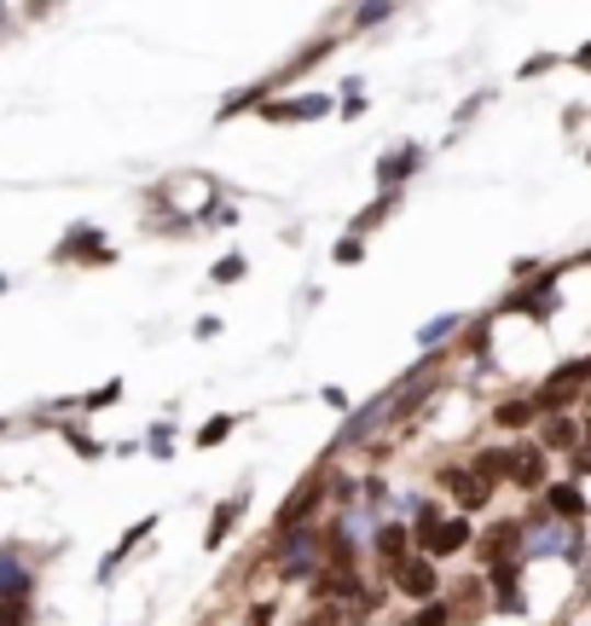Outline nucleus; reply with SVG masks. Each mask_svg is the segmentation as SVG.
Masks as SVG:
<instances>
[{"label":"nucleus","instance_id":"obj_1","mask_svg":"<svg viewBox=\"0 0 591 626\" xmlns=\"http://www.w3.org/2000/svg\"><path fill=\"white\" fill-rule=\"evenodd\" d=\"M261 562L279 574V580H319L325 569V528H291V534H273V545H261Z\"/></svg>","mask_w":591,"mask_h":626},{"label":"nucleus","instance_id":"obj_2","mask_svg":"<svg viewBox=\"0 0 591 626\" xmlns=\"http://www.w3.org/2000/svg\"><path fill=\"white\" fill-rule=\"evenodd\" d=\"M331 470H337V453L325 458L314 476H302V481H296V488H291V499H284L279 511H273V534H291V528H314V522H319V511H325V504H331V488H337V481H331Z\"/></svg>","mask_w":591,"mask_h":626},{"label":"nucleus","instance_id":"obj_3","mask_svg":"<svg viewBox=\"0 0 591 626\" xmlns=\"http://www.w3.org/2000/svg\"><path fill=\"white\" fill-rule=\"evenodd\" d=\"M412 545H418V557H430L435 569H441V562H453V557H464V551L476 545V522H470V516H458V511H446L435 528L412 534Z\"/></svg>","mask_w":591,"mask_h":626},{"label":"nucleus","instance_id":"obj_4","mask_svg":"<svg viewBox=\"0 0 591 626\" xmlns=\"http://www.w3.org/2000/svg\"><path fill=\"white\" fill-rule=\"evenodd\" d=\"M435 488L458 504V516H470V522L487 511V504H493V493H487L481 481H476L470 458H446V464H435Z\"/></svg>","mask_w":591,"mask_h":626},{"label":"nucleus","instance_id":"obj_5","mask_svg":"<svg viewBox=\"0 0 591 626\" xmlns=\"http://www.w3.org/2000/svg\"><path fill=\"white\" fill-rule=\"evenodd\" d=\"M389 592H395V597H406V603H412V610H423V603L446 597V585H441V569H435V562L412 551V557H406L400 569L389 574Z\"/></svg>","mask_w":591,"mask_h":626},{"label":"nucleus","instance_id":"obj_6","mask_svg":"<svg viewBox=\"0 0 591 626\" xmlns=\"http://www.w3.org/2000/svg\"><path fill=\"white\" fill-rule=\"evenodd\" d=\"M470 557H476V569H499V562H516L522 557V516H504L493 522V528H481L476 545H470Z\"/></svg>","mask_w":591,"mask_h":626},{"label":"nucleus","instance_id":"obj_7","mask_svg":"<svg viewBox=\"0 0 591 626\" xmlns=\"http://www.w3.org/2000/svg\"><path fill=\"white\" fill-rule=\"evenodd\" d=\"M552 481H557L552 476V453H545L539 441H516V447H511V488L527 493V499H539Z\"/></svg>","mask_w":591,"mask_h":626},{"label":"nucleus","instance_id":"obj_8","mask_svg":"<svg viewBox=\"0 0 591 626\" xmlns=\"http://www.w3.org/2000/svg\"><path fill=\"white\" fill-rule=\"evenodd\" d=\"M539 511L552 516V522H568V528H580V522L591 516V493L580 488V481H552V488L539 493Z\"/></svg>","mask_w":591,"mask_h":626},{"label":"nucleus","instance_id":"obj_9","mask_svg":"<svg viewBox=\"0 0 591 626\" xmlns=\"http://www.w3.org/2000/svg\"><path fill=\"white\" fill-rule=\"evenodd\" d=\"M365 551L377 557V569H383V574H395L400 562L418 551V545H412V528H406V516H389V522H383V528L372 534V545H365Z\"/></svg>","mask_w":591,"mask_h":626},{"label":"nucleus","instance_id":"obj_10","mask_svg":"<svg viewBox=\"0 0 591 626\" xmlns=\"http://www.w3.org/2000/svg\"><path fill=\"white\" fill-rule=\"evenodd\" d=\"M331 111H337L331 93H296V99H268L261 123H314V116H331Z\"/></svg>","mask_w":591,"mask_h":626},{"label":"nucleus","instance_id":"obj_11","mask_svg":"<svg viewBox=\"0 0 591 626\" xmlns=\"http://www.w3.org/2000/svg\"><path fill=\"white\" fill-rule=\"evenodd\" d=\"M534 441L552 458H568L586 441V423H580V412H552V418H539V430H534Z\"/></svg>","mask_w":591,"mask_h":626},{"label":"nucleus","instance_id":"obj_12","mask_svg":"<svg viewBox=\"0 0 591 626\" xmlns=\"http://www.w3.org/2000/svg\"><path fill=\"white\" fill-rule=\"evenodd\" d=\"M487 423L499 435H527V430H539V407H534V395H504V400H493Z\"/></svg>","mask_w":591,"mask_h":626},{"label":"nucleus","instance_id":"obj_13","mask_svg":"<svg viewBox=\"0 0 591 626\" xmlns=\"http://www.w3.org/2000/svg\"><path fill=\"white\" fill-rule=\"evenodd\" d=\"M423 169V146H395L377 163V192H406V180Z\"/></svg>","mask_w":591,"mask_h":626},{"label":"nucleus","instance_id":"obj_14","mask_svg":"<svg viewBox=\"0 0 591 626\" xmlns=\"http://www.w3.org/2000/svg\"><path fill=\"white\" fill-rule=\"evenodd\" d=\"M470 458V470L487 493H499V488H511V447H476V453H464Z\"/></svg>","mask_w":591,"mask_h":626},{"label":"nucleus","instance_id":"obj_15","mask_svg":"<svg viewBox=\"0 0 591 626\" xmlns=\"http://www.w3.org/2000/svg\"><path fill=\"white\" fill-rule=\"evenodd\" d=\"M243 522V493H232V499H220L215 511H209V528H203V551H220V545L232 539V528Z\"/></svg>","mask_w":591,"mask_h":626},{"label":"nucleus","instance_id":"obj_16","mask_svg":"<svg viewBox=\"0 0 591 626\" xmlns=\"http://www.w3.org/2000/svg\"><path fill=\"white\" fill-rule=\"evenodd\" d=\"M395 209H400V192H377L372 204H365V209H360V215L349 220V232H354V238H365V232H377V227H383V220H389Z\"/></svg>","mask_w":591,"mask_h":626},{"label":"nucleus","instance_id":"obj_17","mask_svg":"<svg viewBox=\"0 0 591 626\" xmlns=\"http://www.w3.org/2000/svg\"><path fill=\"white\" fill-rule=\"evenodd\" d=\"M151 534H157V516H146V522H134V528H128V534H122V539H116V551L105 557V569H99V580H111V574L122 569V557H128V551H134V545H146Z\"/></svg>","mask_w":591,"mask_h":626},{"label":"nucleus","instance_id":"obj_18","mask_svg":"<svg viewBox=\"0 0 591 626\" xmlns=\"http://www.w3.org/2000/svg\"><path fill=\"white\" fill-rule=\"evenodd\" d=\"M400 626H458V610H453V597H435L423 610H406Z\"/></svg>","mask_w":591,"mask_h":626},{"label":"nucleus","instance_id":"obj_19","mask_svg":"<svg viewBox=\"0 0 591 626\" xmlns=\"http://www.w3.org/2000/svg\"><path fill=\"white\" fill-rule=\"evenodd\" d=\"M458 331H464V314H441V319H430V326L418 331V342H423V349L435 354L441 342H446V337H458Z\"/></svg>","mask_w":591,"mask_h":626},{"label":"nucleus","instance_id":"obj_20","mask_svg":"<svg viewBox=\"0 0 591 626\" xmlns=\"http://www.w3.org/2000/svg\"><path fill=\"white\" fill-rule=\"evenodd\" d=\"M232 430H238V418H232V412H215V418H209V423H203V430H197V447L209 453V447H220V441H227Z\"/></svg>","mask_w":591,"mask_h":626},{"label":"nucleus","instance_id":"obj_21","mask_svg":"<svg viewBox=\"0 0 591 626\" xmlns=\"http://www.w3.org/2000/svg\"><path fill=\"white\" fill-rule=\"evenodd\" d=\"M487 610L493 615H527V592L511 585V592H487Z\"/></svg>","mask_w":591,"mask_h":626},{"label":"nucleus","instance_id":"obj_22","mask_svg":"<svg viewBox=\"0 0 591 626\" xmlns=\"http://www.w3.org/2000/svg\"><path fill=\"white\" fill-rule=\"evenodd\" d=\"M331 261H337V268H354V261H365V238L342 232V238H337V250H331Z\"/></svg>","mask_w":591,"mask_h":626},{"label":"nucleus","instance_id":"obj_23","mask_svg":"<svg viewBox=\"0 0 591 626\" xmlns=\"http://www.w3.org/2000/svg\"><path fill=\"white\" fill-rule=\"evenodd\" d=\"M243 268H250L243 255H220L215 268H209V278H215V285H238V278H243Z\"/></svg>","mask_w":591,"mask_h":626},{"label":"nucleus","instance_id":"obj_24","mask_svg":"<svg viewBox=\"0 0 591 626\" xmlns=\"http://www.w3.org/2000/svg\"><path fill=\"white\" fill-rule=\"evenodd\" d=\"M552 70H557V53H534V58L516 70V82H539V76H552Z\"/></svg>","mask_w":591,"mask_h":626},{"label":"nucleus","instance_id":"obj_25","mask_svg":"<svg viewBox=\"0 0 591 626\" xmlns=\"http://www.w3.org/2000/svg\"><path fill=\"white\" fill-rule=\"evenodd\" d=\"M279 621V603L273 597H255L250 610H243V626H273Z\"/></svg>","mask_w":591,"mask_h":626},{"label":"nucleus","instance_id":"obj_26","mask_svg":"<svg viewBox=\"0 0 591 626\" xmlns=\"http://www.w3.org/2000/svg\"><path fill=\"white\" fill-rule=\"evenodd\" d=\"M30 621V597H7L0 603V626H24Z\"/></svg>","mask_w":591,"mask_h":626},{"label":"nucleus","instance_id":"obj_27","mask_svg":"<svg viewBox=\"0 0 591 626\" xmlns=\"http://www.w3.org/2000/svg\"><path fill=\"white\" fill-rule=\"evenodd\" d=\"M169 447H174V423L162 418V423H151V453H157V458H169Z\"/></svg>","mask_w":591,"mask_h":626},{"label":"nucleus","instance_id":"obj_28","mask_svg":"<svg viewBox=\"0 0 591 626\" xmlns=\"http://www.w3.org/2000/svg\"><path fill=\"white\" fill-rule=\"evenodd\" d=\"M389 7H365V12H354V30H377V24H389Z\"/></svg>","mask_w":591,"mask_h":626},{"label":"nucleus","instance_id":"obj_29","mask_svg":"<svg viewBox=\"0 0 591 626\" xmlns=\"http://www.w3.org/2000/svg\"><path fill=\"white\" fill-rule=\"evenodd\" d=\"M70 435V447L81 453V458H99V453H105V447H99V441H88V435H81V430H65Z\"/></svg>","mask_w":591,"mask_h":626},{"label":"nucleus","instance_id":"obj_30","mask_svg":"<svg viewBox=\"0 0 591 626\" xmlns=\"http://www.w3.org/2000/svg\"><path fill=\"white\" fill-rule=\"evenodd\" d=\"M116 400H122V383H105L99 395H88V407H116Z\"/></svg>","mask_w":591,"mask_h":626},{"label":"nucleus","instance_id":"obj_31","mask_svg":"<svg viewBox=\"0 0 591 626\" xmlns=\"http://www.w3.org/2000/svg\"><path fill=\"white\" fill-rule=\"evenodd\" d=\"M575 65H580V70H591V42H586V47L575 53Z\"/></svg>","mask_w":591,"mask_h":626},{"label":"nucleus","instance_id":"obj_32","mask_svg":"<svg viewBox=\"0 0 591 626\" xmlns=\"http://www.w3.org/2000/svg\"><path fill=\"white\" fill-rule=\"evenodd\" d=\"M586 268H591V250H586Z\"/></svg>","mask_w":591,"mask_h":626},{"label":"nucleus","instance_id":"obj_33","mask_svg":"<svg viewBox=\"0 0 591 626\" xmlns=\"http://www.w3.org/2000/svg\"><path fill=\"white\" fill-rule=\"evenodd\" d=\"M586 412H591V395H586Z\"/></svg>","mask_w":591,"mask_h":626},{"label":"nucleus","instance_id":"obj_34","mask_svg":"<svg viewBox=\"0 0 591 626\" xmlns=\"http://www.w3.org/2000/svg\"><path fill=\"white\" fill-rule=\"evenodd\" d=\"M586 163H591V151H586Z\"/></svg>","mask_w":591,"mask_h":626}]
</instances>
